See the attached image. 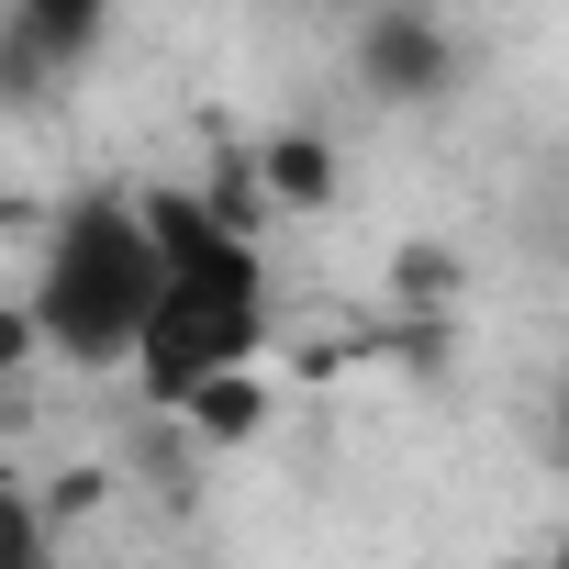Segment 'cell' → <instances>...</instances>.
<instances>
[{"label": "cell", "instance_id": "2", "mask_svg": "<svg viewBox=\"0 0 569 569\" xmlns=\"http://www.w3.org/2000/svg\"><path fill=\"white\" fill-rule=\"evenodd\" d=\"M157 234H146V190H79L46 234V268H34V336L46 358L68 369H134L146 358V325H157Z\"/></svg>", "mask_w": 569, "mask_h": 569}, {"label": "cell", "instance_id": "3", "mask_svg": "<svg viewBox=\"0 0 569 569\" xmlns=\"http://www.w3.org/2000/svg\"><path fill=\"white\" fill-rule=\"evenodd\" d=\"M101 46V0H12L0 12V101H46Z\"/></svg>", "mask_w": 569, "mask_h": 569}, {"label": "cell", "instance_id": "1", "mask_svg": "<svg viewBox=\"0 0 569 569\" xmlns=\"http://www.w3.org/2000/svg\"><path fill=\"white\" fill-rule=\"evenodd\" d=\"M146 234H157V325H146V391L179 413L212 380H246L268 347V257L257 234H234L201 190H146Z\"/></svg>", "mask_w": 569, "mask_h": 569}, {"label": "cell", "instance_id": "6", "mask_svg": "<svg viewBox=\"0 0 569 569\" xmlns=\"http://www.w3.org/2000/svg\"><path fill=\"white\" fill-rule=\"evenodd\" d=\"M179 425H201L212 447L257 436V425H268V391H257V369H246V380H212V391H190V402H179Z\"/></svg>", "mask_w": 569, "mask_h": 569}, {"label": "cell", "instance_id": "8", "mask_svg": "<svg viewBox=\"0 0 569 569\" xmlns=\"http://www.w3.org/2000/svg\"><path fill=\"white\" fill-rule=\"evenodd\" d=\"M23 358H46V336H34V313H23V302H0V380H12Z\"/></svg>", "mask_w": 569, "mask_h": 569}, {"label": "cell", "instance_id": "10", "mask_svg": "<svg viewBox=\"0 0 569 569\" xmlns=\"http://www.w3.org/2000/svg\"><path fill=\"white\" fill-rule=\"evenodd\" d=\"M558 569H569V536H558Z\"/></svg>", "mask_w": 569, "mask_h": 569}, {"label": "cell", "instance_id": "4", "mask_svg": "<svg viewBox=\"0 0 569 569\" xmlns=\"http://www.w3.org/2000/svg\"><path fill=\"white\" fill-rule=\"evenodd\" d=\"M358 79H369L380 101H436V90L458 79V46H447L436 12H369V23H358Z\"/></svg>", "mask_w": 569, "mask_h": 569}, {"label": "cell", "instance_id": "7", "mask_svg": "<svg viewBox=\"0 0 569 569\" xmlns=\"http://www.w3.org/2000/svg\"><path fill=\"white\" fill-rule=\"evenodd\" d=\"M0 569H46V513L23 491H0Z\"/></svg>", "mask_w": 569, "mask_h": 569}, {"label": "cell", "instance_id": "5", "mask_svg": "<svg viewBox=\"0 0 569 569\" xmlns=\"http://www.w3.org/2000/svg\"><path fill=\"white\" fill-rule=\"evenodd\" d=\"M257 190H268L279 212L336 201V146H325V134H268V146H257Z\"/></svg>", "mask_w": 569, "mask_h": 569}, {"label": "cell", "instance_id": "9", "mask_svg": "<svg viewBox=\"0 0 569 569\" xmlns=\"http://www.w3.org/2000/svg\"><path fill=\"white\" fill-rule=\"evenodd\" d=\"M558 458H569V380H558Z\"/></svg>", "mask_w": 569, "mask_h": 569}]
</instances>
